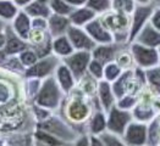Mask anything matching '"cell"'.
<instances>
[{
	"mask_svg": "<svg viewBox=\"0 0 160 146\" xmlns=\"http://www.w3.org/2000/svg\"><path fill=\"white\" fill-rule=\"evenodd\" d=\"M99 17L103 25L112 34L115 43L121 45L130 44L128 38H130V27H131V15L109 10L105 13L99 15Z\"/></svg>",
	"mask_w": 160,
	"mask_h": 146,
	"instance_id": "6da1fadb",
	"label": "cell"
},
{
	"mask_svg": "<svg viewBox=\"0 0 160 146\" xmlns=\"http://www.w3.org/2000/svg\"><path fill=\"white\" fill-rule=\"evenodd\" d=\"M64 92L61 87L59 85L58 80L55 77L50 76L47 77L40 84L39 92L37 93L34 97V102L37 106L44 107L47 110H56L59 108L61 101H62V95Z\"/></svg>",
	"mask_w": 160,
	"mask_h": 146,
	"instance_id": "7a4b0ae2",
	"label": "cell"
},
{
	"mask_svg": "<svg viewBox=\"0 0 160 146\" xmlns=\"http://www.w3.org/2000/svg\"><path fill=\"white\" fill-rule=\"evenodd\" d=\"M130 51L132 54L134 66L142 69H149L159 66V53L155 48H149L137 41L130 43Z\"/></svg>",
	"mask_w": 160,
	"mask_h": 146,
	"instance_id": "3957f363",
	"label": "cell"
},
{
	"mask_svg": "<svg viewBox=\"0 0 160 146\" xmlns=\"http://www.w3.org/2000/svg\"><path fill=\"white\" fill-rule=\"evenodd\" d=\"M37 129L48 132L49 134L59 138L60 140H62L65 143L75 141L78 138L77 134L71 130V128L68 127L66 122L59 120L56 117H48L47 120L39 122L37 124Z\"/></svg>",
	"mask_w": 160,
	"mask_h": 146,
	"instance_id": "277c9868",
	"label": "cell"
},
{
	"mask_svg": "<svg viewBox=\"0 0 160 146\" xmlns=\"http://www.w3.org/2000/svg\"><path fill=\"white\" fill-rule=\"evenodd\" d=\"M61 59L55 54H50L45 57L39 59L33 66L28 67L25 71L26 78H37V79H45L55 73L58 66L60 65Z\"/></svg>",
	"mask_w": 160,
	"mask_h": 146,
	"instance_id": "5b68a950",
	"label": "cell"
},
{
	"mask_svg": "<svg viewBox=\"0 0 160 146\" xmlns=\"http://www.w3.org/2000/svg\"><path fill=\"white\" fill-rule=\"evenodd\" d=\"M133 120L132 111L121 110L116 106V104L111 107L108 112L107 120V130L110 133L122 136L127 125Z\"/></svg>",
	"mask_w": 160,
	"mask_h": 146,
	"instance_id": "8992f818",
	"label": "cell"
},
{
	"mask_svg": "<svg viewBox=\"0 0 160 146\" xmlns=\"http://www.w3.org/2000/svg\"><path fill=\"white\" fill-rule=\"evenodd\" d=\"M61 60L70 68L75 79L78 82L88 72V66L92 60V51L75 50L71 55H68Z\"/></svg>",
	"mask_w": 160,
	"mask_h": 146,
	"instance_id": "52a82bcc",
	"label": "cell"
},
{
	"mask_svg": "<svg viewBox=\"0 0 160 146\" xmlns=\"http://www.w3.org/2000/svg\"><path fill=\"white\" fill-rule=\"evenodd\" d=\"M154 4H137L133 12L131 13V27H130V38L128 41L132 43L141 29L150 21L152 13L154 11Z\"/></svg>",
	"mask_w": 160,
	"mask_h": 146,
	"instance_id": "ba28073f",
	"label": "cell"
},
{
	"mask_svg": "<svg viewBox=\"0 0 160 146\" xmlns=\"http://www.w3.org/2000/svg\"><path fill=\"white\" fill-rule=\"evenodd\" d=\"M121 138L127 146H148V123L133 120Z\"/></svg>",
	"mask_w": 160,
	"mask_h": 146,
	"instance_id": "9c48e42d",
	"label": "cell"
},
{
	"mask_svg": "<svg viewBox=\"0 0 160 146\" xmlns=\"http://www.w3.org/2000/svg\"><path fill=\"white\" fill-rule=\"evenodd\" d=\"M66 35L71 41L72 46L75 50H84V51H92L97 46V43L94 41L88 33L84 31L83 27L70 26L67 29Z\"/></svg>",
	"mask_w": 160,
	"mask_h": 146,
	"instance_id": "30bf717a",
	"label": "cell"
},
{
	"mask_svg": "<svg viewBox=\"0 0 160 146\" xmlns=\"http://www.w3.org/2000/svg\"><path fill=\"white\" fill-rule=\"evenodd\" d=\"M84 31L88 33V35L97 43V44H111L115 43L112 34L107 27L103 25L99 16L93 18L91 22H88L83 27Z\"/></svg>",
	"mask_w": 160,
	"mask_h": 146,
	"instance_id": "8fae6325",
	"label": "cell"
},
{
	"mask_svg": "<svg viewBox=\"0 0 160 146\" xmlns=\"http://www.w3.org/2000/svg\"><path fill=\"white\" fill-rule=\"evenodd\" d=\"M66 115L68 120L75 123H83L91 115L89 104L82 97H75L67 104Z\"/></svg>",
	"mask_w": 160,
	"mask_h": 146,
	"instance_id": "7c38bea8",
	"label": "cell"
},
{
	"mask_svg": "<svg viewBox=\"0 0 160 146\" xmlns=\"http://www.w3.org/2000/svg\"><path fill=\"white\" fill-rule=\"evenodd\" d=\"M5 34H6V43L4 46V53L6 54V56H17L18 54L28 48V43L26 40L21 39L13 32L10 23L6 25Z\"/></svg>",
	"mask_w": 160,
	"mask_h": 146,
	"instance_id": "4fadbf2b",
	"label": "cell"
},
{
	"mask_svg": "<svg viewBox=\"0 0 160 146\" xmlns=\"http://www.w3.org/2000/svg\"><path fill=\"white\" fill-rule=\"evenodd\" d=\"M126 45V44H125ZM121 44L111 43V44H97V46L92 50V57L102 62L103 65H107L110 62H114L116 59V55L121 49Z\"/></svg>",
	"mask_w": 160,
	"mask_h": 146,
	"instance_id": "5bb4252c",
	"label": "cell"
},
{
	"mask_svg": "<svg viewBox=\"0 0 160 146\" xmlns=\"http://www.w3.org/2000/svg\"><path fill=\"white\" fill-rule=\"evenodd\" d=\"M133 41H137L142 45H146L149 48H160V31H158L155 27L148 22L146 26L141 29V32L137 34Z\"/></svg>",
	"mask_w": 160,
	"mask_h": 146,
	"instance_id": "9a60e30c",
	"label": "cell"
},
{
	"mask_svg": "<svg viewBox=\"0 0 160 146\" xmlns=\"http://www.w3.org/2000/svg\"><path fill=\"white\" fill-rule=\"evenodd\" d=\"M11 28L12 31L23 40H28L29 33L32 31V18L27 15L25 10H20L18 13L15 16L12 21H11Z\"/></svg>",
	"mask_w": 160,
	"mask_h": 146,
	"instance_id": "2e32d148",
	"label": "cell"
},
{
	"mask_svg": "<svg viewBox=\"0 0 160 146\" xmlns=\"http://www.w3.org/2000/svg\"><path fill=\"white\" fill-rule=\"evenodd\" d=\"M70 26H71V21L68 16L52 13L48 18V32L53 38L66 34Z\"/></svg>",
	"mask_w": 160,
	"mask_h": 146,
	"instance_id": "e0dca14e",
	"label": "cell"
},
{
	"mask_svg": "<svg viewBox=\"0 0 160 146\" xmlns=\"http://www.w3.org/2000/svg\"><path fill=\"white\" fill-rule=\"evenodd\" d=\"M97 93H98V99H99L100 106L108 113L109 110L116 104L115 102L116 97L114 95L112 88L110 85V82H108L105 79L99 80L98 87H97Z\"/></svg>",
	"mask_w": 160,
	"mask_h": 146,
	"instance_id": "ac0fdd59",
	"label": "cell"
},
{
	"mask_svg": "<svg viewBox=\"0 0 160 146\" xmlns=\"http://www.w3.org/2000/svg\"><path fill=\"white\" fill-rule=\"evenodd\" d=\"M55 78H56L59 85L61 87L62 92L65 94L71 93V90L75 87V83L77 82V80L75 79L72 72L70 71V68L62 62V60H61L60 65L58 66L56 71H55Z\"/></svg>",
	"mask_w": 160,
	"mask_h": 146,
	"instance_id": "d6986e66",
	"label": "cell"
},
{
	"mask_svg": "<svg viewBox=\"0 0 160 146\" xmlns=\"http://www.w3.org/2000/svg\"><path fill=\"white\" fill-rule=\"evenodd\" d=\"M157 115H158V112L155 111V108L153 106V102L138 101V104L132 110L133 120H138V122H143V123H149L150 120L155 118Z\"/></svg>",
	"mask_w": 160,
	"mask_h": 146,
	"instance_id": "ffe728a7",
	"label": "cell"
},
{
	"mask_svg": "<svg viewBox=\"0 0 160 146\" xmlns=\"http://www.w3.org/2000/svg\"><path fill=\"white\" fill-rule=\"evenodd\" d=\"M98 15L92 11L87 6H81L73 9V11L68 15V18L71 21L72 26L77 27H84L88 22H91L93 18H95Z\"/></svg>",
	"mask_w": 160,
	"mask_h": 146,
	"instance_id": "44dd1931",
	"label": "cell"
},
{
	"mask_svg": "<svg viewBox=\"0 0 160 146\" xmlns=\"http://www.w3.org/2000/svg\"><path fill=\"white\" fill-rule=\"evenodd\" d=\"M75 51L71 41L66 34L59 35L53 38V54L59 56L60 59H64Z\"/></svg>",
	"mask_w": 160,
	"mask_h": 146,
	"instance_id": "7402d4cb",
	"label": "cell"
},
{
	"mask_svg": "<svg viewBox=\"0 0 160 146\" xmlns=\"http://www.w3.org/2000/svg\"><path fill=\"white\" fill-rule=\"evenodd\" d=\"M27 12V15L31 17V18H34V17H43V18H49V16L52 15V10H50V6L49 4L47 2H42L39 0H34L32 1L31 4H28L25 9Z\"/></svg>",
	"mask_w": 160,
	"mask_h": 146,
	"instance_id": "603a6c76",
	"label": "cell"
},
{
	"mask_svg": "<svg viewBox=\"0 0 160 146\" xmlns=\"http://www.w3.org/2000/svg\"><path fill=\"white\" fill-rule=\"evenodd\" d=\"M20 10L12 0H0V20L4 22H11Z\"/></svg>",
	"mask_w": 160,
	"mask_h": 146,
	"instance_id": "cb8c5ba5",
	"label": "cell"
},
{
	"mask_svg": "<svg viewBox=\"0 0 160 146\" xmlns=\"http://www.w3.org/2000/svg\"><path fill=\"white\" fill-rule=\"evenodd\" d=\"M107 130V118L105 115L100 111H97L89 122V134L99 135Z\"/></svg>",
	"mask_w": 160,
	"mask_h": 146,
	"instance_id": "d4e9b609",
	"label": "cell"
},
{
	"mask_svg": "<svg viewBox=\"0 0 160 146\" xmlns=\"http://www.w3.org/2000/svg\"><path fill=\"white\" fill-rule=\"evenodd\" d=\"M146 79L150 90L157 96H160V66L146 69Z\"/></svg>",
	"mask_w": 160,
	"mask_h": 146,
	"instance_id": "484cf974",
	"label": "cell"
},
{
	"mask_svg": "<svg viewBox=\"0 0 160 146\" xmlns=\"http://www.w3.org/2000/svg\"><path fill=\"white\" fill-rule=\"evenodd\" d=\"M34 138H36L37 143L43 144L45 146H61L68 144V143L60 140L59 138L54 136L52 134H49L48 132H44V130H40V129H37V132L34 133Z\"/></svg>",
	"mask_w": 160,
	"mask_h": 146,
	"instance_id": "4316f807",
	"label": "cell"
},
{
	"mask_svg": "<svg viewBox=\"0 0 160 146\" xmlns=\"http://www.w3.org/2000/svg\"><path fill=\"white\" fill-rule=\"evenodd\" d=\"M137 6L136 0H111V10L131 15Z\"/></svg>",
	"mask_w": 160,
	"mask_h": 146,
	"instance_id": "83f0119b",
	"label": "cell"
},
{
	"mask_svg": "<svg viewBox=\"0 0 160 146\" xmlns=\"http://www.w3.org/2000/svg\"><path fill=\"white\" fill-rule=\"evenodd\" d=\"M86 6L99 16L111 10V0H87Z\"/></svg>",
	"mask_w": 160,
	"mask_h": 146,
	"instance_id": "f1b7e54d",
	"label": "cell"
},
{
	"mask_svg": "<svg viewBox=\"0 0 160 146\" xmlns=\"http://www.w3.org/2000/svg\"><path fill=\"white\" fill-rule=\"evenodd\" d=\"M122 72H123V69L115 61L114 62H110V64H107L104 66V78L103 79L112 83V82H115V80L120 77V74Z\"/></svg>",
	"mask_w": 160,
	"mask_h": 146,
	"instance_id": "f546056e",
	"label": "cell"
},
{
	"mask_svg": "<svg viewBox=\"0 0 160 146\" xmlns=\"http://www.w3.org/2000/svg\"><path fill=\"white\" fill-rule=\"evenodd\" d=\"M49 6H50L52 12L58 13V15L68 16L73 11V7L71 5H68L65 0H52L49 2Z\"/></svg>",
	"mask_w": 160,
	"mask_h": 146,
	"instance_id": "4dcf8cb0",
	"label": "cell"
},
{
	"mask_svg": "<svg viewBox=\"0 0 160 146\" xmlns=\"http://www.w3.org/2000/svg\"><path fill=\"white\" fill-rule=\"evenodd\" d=\"M18 59H20L21 64L23 65L25 68H28V67L33 66V65L39 60L37 53H36L32 48H29V46L27 48L26 50H23L22 53L18 54Z\"/></svg>",
	"mask_w": 160,
	"mask_h": 146,
	"instance_id": "1f68e13d",
	"label": "cell"
},
{
	"mask_svg": "<svg viewBox=\"0 0 160 146\" xmlns=\"http://www.w3.org/2000/svg\"><path fill=\"white\" fill-rule=\"evenodd\" d=\"M138 97L137 95L133 94H126L122 97H120L116 102V106L121 108V110H126V111H132L134 108V106L138 104Z\"/></svg>",
	"mask_w": 160,
	"mask_h": 146,
	"instance_id": "d6a6232c",
	"label": "cell"
},
{
	"mask_svg": "<svg viewBox=\"0 0 160 146\" xmlns=\"http://www.w3.org/2000/svg\"><path fill=\"white\" fill-rule=\"evenodd\" d=\"M99 136H100V139L104 141L105 146H127L120 135L110 133V132H108V130L103 132L102 134H99Z\"/></svg>",
	"mask_w": 160,
	"mask_h": 146,
	"instance_id": "836d02e7",
	"label": "cell"
},
{
	"mask_svg": "<svg viewBox=\"0 0 160 146\" xmlns=\"http://www.w3.org/2000/svg\"><path fill=\"white\" fill-rule=\"evenodd\" d=\"M104 66L105 65H103L102 62H99L98 60L92 57V60L89 62V66H88V72L95 79L100 80L104 78Z\"/></svg>",
	"mask_w": 160,
	"mask_h": 146,
	"instance_id": "e575fe53",
	"label": "cell"
},
{
	"mask_svg": "<svg viewBox=\"0 0 160 146\" xmlns=\"http://www.w3.org/2000/svg\"><path fill=\"white\" fill-rule=\"evenodd\" d=\"M32 28L48 29V18H43V17H34V18H32Z\"/></svg>",
	"mask_w": 160,
	"mask_h": 146,
	"instance_id": "d590c367",
	"label": "cell"
},
{
	"mask_svg": "<svg viewBox=\"0 0 160 146\" xmlns=\"http://www.w3.org/2000/svg\"><path fill=\"white\" fill-rule=\"evenodd\" d=\"M150 23L155 27L158 31H160V6H155L154 11L150 17Z\"/></svg>",
	"mask_w": 160,
	"mask_h": 146,
	"instance_id": "8d00e7d4",
	"label": "cell"
},
{
	"mask_svg": "<svg viewBox=\"0 0 160 146\" xmlns=\"http://www.w3.org/2000/svg\"><path fill=\"white\" fill-rule=\"evenodd\" d=\"M10 97V90L9 88L0 82V102H6Z\"/></svg>",
	"mask_w": 160,
	"mask_h": 146,
	"instance_id": "74e56055",
	"label": "cell"
},
{
	"mask_svg": "<svg viewBox=\"0 0 160 146\" xmlns=\"http://www.w3.org/2000/svg\"><path fill=\"white\" fill-rule=\"evenodd\" d=\"M72 146H91V141H89V135H86V134H83V135L78 136V138H77V139L73 141Z\"/></svg>",
	"mask_w": 160,
	"mask_h": 146,
	"instance_id": "f35d334b",
	"label": "cell"
},
{
	"mask_svg": "<svg viewBox=\"0 0 160 146\" xmlns=\"http://www.w3.org/2000/svg\"><path fill=\"white\" fill-rule=\"evenodd\" d=\"M89 141H91V146H105L104 141L100 139L99 135H91L89 134Z\"/></svg>",
	"mask_w": 160,
	"mask_h": 146,
	"instance_id": "ab89813d",
	"label": "cell"
},
{
	"mask_svg": "<svg viewBox=\"0 0 160 146\" xmlns=\"http://www.w3.org/2000/svg\"><path fill=\"white\" fill-rule=\"evenodd\" d=\"M68 5H71L73 9L76 7H81V6H86L87 0H65Z\"/></svg>",
	"mask_w": 160,
	"mask_h": 146,
	"instance_id": "60d3db41",
	"label": "cell"
},
{
	"mask_svg": "<svg viewBox=\"0 0 160 146\" xmlns=\"http://www.w3.org/2000/svg\"><path fill=\"white\" fill-rule=\"evenodd\" d=\"M12 1L16 4V6H17L18 9H25L28 4H31V2L34 1V0H12Z\"/></svg>",
	"mask_w": 160,
	"mask_h": 146,
	"instance_id": "b9f144b4",
	"label": "cell"
},
{
	"mask_svg": "<svg viewBox=\"0 0 160 146\" xmlns=\"http://www.w3.org/2000/svg\"><path fill=\"white\" fill-rule=\"evenodd\" d=\"M5 43H6V34H5V31H4V32L0 33V50H4Z\"/></svg>",
	"mask_w": 160,
	"mask_h": 146,
	"instance_id": "7bdbcfd3",
	"label": "cell"
},
{
	"mask_svg": "<svg viewBox=\"0 0 160 146\" xmlns=\"http://www.w3.org/2000/svg\"><path fill=\"white\" fill-rule=\"evenodd\" d=\"M6 59H8V56H6V54L4 53V50H0V65H4Z\"/></svg>",
	"mask_w": 160,
	"mask_h": 146,
	"instance_id": "ee69618b",
	"label": "cell"
},
{
	"mask_svg": "<svg viewBox=\"0 0 160 146\" xmlns=\"http://www.w3.org/2000/svg\"><path fill=\"white\" fill-rule=\"evenodd\" d=\"M6 25H8L6 22H4L2 20H0V33L5 31V28H6Z\"/></svg>",
	"mask_w": 160,
	"mask_h": 146,
	"instance_id": "f6af8a7d",
	"label": "cell"
},
{
	"mask_svg": "<svg viewBox=\"0 0 160 146\" xmlns=\"http://www.w3.org/2000/svg\"><path fill=\"white\" fill-rule=\"evenodd\" d=\"M137 4H153V0H136Z\"/></svg>",
	"mask_w": 160,
	"mask_h": 146,
	"instance_id": "bcb514c9",
	"label": "cell"
},
{
	"mask_svg": "<svg viewBox=\"0 0 160 146\" xmlns=\"http://www.w3.org/2000/svg\"><path fill=\"white\" fill-rule=\"evenodd\" d=\"M159 2H160V0H153V4L157 6V5H159Z\"/></svg>",
	"mask_w": 160,
	"mask_h": 146,
	"instance_id": "7dc6e473",
	"label": "cell"
},
{
	"mask_svg": "<svg viewBox=\"0 0 160 146\" xmlns=\"http://www.w3.org/2000/svg\"><path fill=\"white\" fill-rule=\"evenodd\" d=\"M0 146H5V141L2 139H0Z\"/></svg>",
	"mask_w": 160,
	"mask_h": 146,
	"instance_id": "c3c4849f",
	"label": "cell"
},
{
	"mask_svg": "<svg viewBox=\"0 0 160 146\" xmlns=\"http://www.w3.org/2000/svg\"><path fill=\"white\" fill-rule=\"evenodd\" d=\"M39 1H42V2H47V4H49L52 0H39Z\"/></svg>",
	"mask_w": 160,
	"mask_h": 146,
	"instance_id": "681fc988",
	"label": "cell"
},
{
	"mask_svg": "<svg viewBox=\"0 0 160 146\" xmlns=\"http://www.w3.org/2000/svg\"><path fill=\"white\" fill-rule=\"evenodd\" d=\"M37 146H45V145H43V144H39V143H38V145ZM61 146H68V144H65V145H61Z\"/></svg>",
	"mask_w": 160,
	"mask_h": 146,
	"instance_id": "f907efd6",
	"label": "cell"
},
{
	"mask_svg": "<svg viewBox=\"0 0 160 146\" xmlns=\"http://www.w3.org/2000/svg\"><path fill=\"white\" fill-rule=\"evenodd\" d=\"M158 53H159V66H160V48L158 49Z\"/></svg>",
	"mask_w": 160,
	"mask_h": 146,
	"instance_id": "816d5d0a",
	"label": "cell"
},
{
	"mask_svg": "<svg viewBox=\"0 0 160 146\" xmlns=\"http://www.w3.org/2000/svg\"><path fill=\"white\" fill-rule=\"evenodd\" d=\"M157 6H160V2H159V5H157Z\"/></svg>",
	"mask_w": 160,
	"mask_h": 146,
	"instance_id": "f5cc1de1",
	"label": "cell"
},
{
	"mask_svg": "<svg viewBox=\"0 0 160 146\" xmlns=\"http://www.w3.org/2000/svg\"><path fill=\"white\" fill-rule=\"evenodd\" d=\"M158 146H160V145H158Z\"/></svg>",
	"mask_w": 160,
	"mask_h": 146,
	"instance_id": "db71d44e",
	"label": "cell"
}]
</instances>
